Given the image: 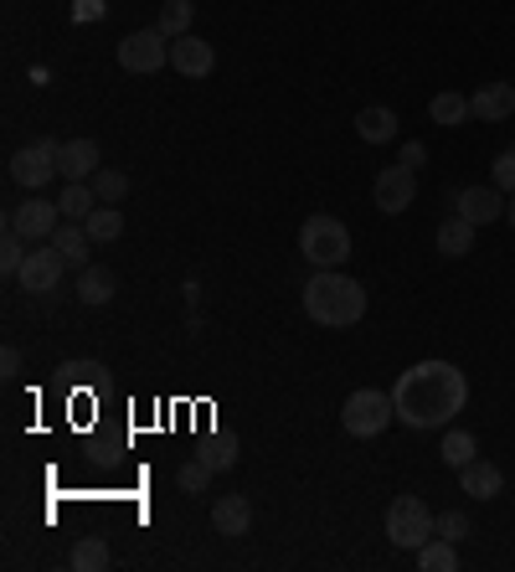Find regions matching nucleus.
<instances>
[{
    "label": "nucleus",
    "instance_id": "nucleus-19",
    "mask_svg": "<svg viewBox=\"0 0 515 572\" xmlns=\"http://www.w3.org/2000/svg\"><path fill=\"white\" fill-rule=\"evenodd\" d=\"M356 135L366 139V145H387V139H397V114H392V109H381V103L361 109V114H356Z\"/></svg>",
    "mask_w": 515,
    "mask_h": 572
},
{
    "label": "nucleus",
    "instance_id": "nucleus-36",
    "mask_svg": "<svg viewBox=\"0 0 515 572\" xmlns=\"http://www.w3.org/2000/svg\"><path fill=\"white\" fill-rule=\"evenodd\" d=\"M505 217H511V227H515V197H511V201H505Z\"/></svg>",
    "mask_w": 515,
    "mask_h": 572
},
{
    "label": "nucleus",
    "instance_id": "nucleus-1",
    "mask_svg": "<svg viewBox=\"0 0 515 572\" xmlns=\"http://www.w3.org/2000/svg\"><path fill=\"white\" fill-rule=\"evenodd\" d=\"M392 402H397V418L407 428L428 434V428H443V423H454L464 413L469 382H464V372H459L454 361H417V366H407V372L397 376Z\"/></svg>",
    "mask_w": 515,
    "mask_h": 572
},
{
    "label": "nucleus",
    "instance_id": "nucleus-14",
    "mask_svg": "<svg viewBox=\"0 0 515 572\" xmlns=\"http://www.w3.org/2000/svg\"><path fill=\"white\" fill-rule=\"evenodd\" d=\"M459 490L469 495V500H495V495L505 490V474H500V464H490V459H469V464L459 470Z\"/></svg>",
    "mask_w": 515,
    "mask_h": 572
},
{
    "label": "nucleus",
    "instance_id": "nucleus-9",
    "mask_svg": "<svg viewBox=\"0 0 515 572\" xmlns=\"http://www.w3.org/2000/svg\"><path fill=\"white\" fill-rule=\"evenodd\" d=\"M62 269H67V258L47 243V248H37L32 243V253H26V263H21V274H16V284L26 289V295H52L62 284Z\"/></svg>",
    "mask_w": 515,
    "mask_h": 572
},
{
    "label": "nucleus",
    "instance_id": "nucleus-18",
    "mask_svg": "<svg viewBox=\"0 0 515 572\" xmlns=\"http://www.w3.org/2000/svg\"><path fill=\"white\" fill-rule=\"evenodd\" d=\"M114 289H120L114 269H99V263L78 269V299H83V304H109V299H114Z\"/></svg>",
    "mask_w": 515,
    "mask_h": 572
},
{
    "label": "nucleus",
    "instance_id": "nucleus-31",
    "mask_svg": "<svg viewBox=\"0 0 515 572\" xmlns=\"http://www.w3.org/2000/svg\"><path fill=\"white\" fill-rule=\"evenodd\" d=\"M438 536L464 542V536H469V515H464V511H443V515H438Z\"/></svg>",
    "mask_w": 515,
    "mask_h": 572
},
{
    "label": "nucleus",
    "instance_id": "nucleus-4",
    "mask_svg": "<svg viewBox=\"0 0 515 572\" xmlns=\"http://www.w3.org/2000/svg\"><path fill=\"white\" fill-rule=\"evenodd\" d=\"M397 418V402L392 393H377V387H361V393L346 397V408H340V428L351 438H377L387 434V423Z\"/></svg>",
    "mask_w": 515,
    "mask_h": 572
},
{
    "label": "nucleus",
    "instance_id": "nucleus-15",
    "mask_svg": "<svg viewBox=\"0 0 515 572\" xmlns=\"http://www.w3.org/2000/svg\"><path fill=\"white\" fill-rule=\"evenodd\" d=\"M469 114L485 119V124H500V119L515 114V88L511 83H479L475 99H469Z\"/></svg>",
    "mask_w": 515,
    "mask_h": 572
},
{
    "label": "nucleus",
    "instance_id": "nucleus-33",
    "mask_svg": "<svg viewBox=\"0 0 515 572\" xmlns=\"http://www.w3.org/2000/svg\"><path fill=\"white\" fill-rule=\"evenodd\" d=\"M495 186L505 191V197H515V145L495 160Z\"/></svg>",
    "mask_w": 515,
    "mask_h": 572
},
{
    "label": "nucleus",
    "instance_id": "nucleus-22",
    "mask_svg": "<svg viewBox=\"0 0 515 572\" xmlns=\"http://www.w3.org/2000/svg\"><path fill=\"white\" fill-rule=\"evenodd\" d=\"M67 562H73V572H103L109 568V542L103 536H78Z\"/></svg>",
    "mask_w": 515,
    "mask_h": 572
},
{
    "label": "nucleus",
    "instance_id": "nucleus-32",
    "mask_svg": "<svg viewBox=\"0 0 515 572\" xmlns=\"http://www.w3.org/2000/svg\"><path fill=\"white\" fill-rule=\"evenodd\" d=\"M201 459H206L212 470H233V464H238V444H222L217 438V444H206V455Z\"/></svg>",
    "mask_w": 515,
    "mask_h": 572
},
{
    "label": "nucleus",
    "instance_id": "nucleus-28",
    "mask_svg": "<svg viewBox=\"0 0 515 572\" xmlns=\"http://www.w3.org/2000/svg\"><path fill=\"white\" fill-rule=\"evenodd\" d=\"M438 455H443V464H449V470H464L469 459H479V455H475V434H464V428H449Z\"/></svg>",
    "mask_w": 515,
    "mask_h": 572
},
{
    "label": "nucleus",
    "instance_id": "nucleus-3",
    "mask_svg": "<svg viewBox=\"0 0 515 572\" xmlns=\"http://www.w3.org/2000/svg\"><path fill=\"white\" fill-rule=\"evenodd\" d=\"M438 536V515L417 500V495H397L392 506H387V542L402 547V552H417L423 542H434Z\"/></svg>",
    "mask_w": 515,
    "mask_h": 572
},
{
    "label": "nucleus",
    "instance_id": "nucleus-11",
    "mask_svg": "<svg viewBox=\"0 0 515 572\" xmlns=\"http://www.w3.org/2000/svg\"><path fill=\"white\" fill-rule=\"evenodd\" d=\"M171 67H176L180 78H206V73L217 67V52H212V41H201L197 32H186V37L171 41Z\"/></svg>",
    "mask_w": 515,
    "mask_h": 572
},
{
    "label": "nucleus",
    "instance_id": "nucleus-2",
    "mask_svg": "<svg viewBox=\"0 0 515 572\" xmlns=\"http://www.w3.org/2000/svg\"><path fill=\"white\" fill-rule=\"evenodd\" d=\"M304 315L315 325H330V331L361 325V315H366L361 278H346L340 269H315V278L304 284Z\"/></svg>",
    "mask_w": 515,
    "mask_h": 572
},
{
    "label": "nucleus",
    "instance_id": "nucleus-5",
    "mask_svg": "<svg viewBox=\"0 0 515 572\" xmlns=\"http://www.w3.org/2000/svg\"><path fill=\"white\" fill-rule=\"evenodd\" d=\"M299 253L310 258L315 269H340L351 258V233L340 217H310L299 227Z\"/></svg>",
    "mask_w": 515,
    "mask_h": 572
},
{
    "label": "nucleus",
    "instance_id": "nucleus-24",
    "mask_svg": "<svg viewBox=\"0 0 515 572\" xmlns=\"http://www.w3.org/2000/svg\"><path fill=\"white\" fill-rule=\"evenodd\" d=\"M417 568H423V572H454V568H459L454 542H449V536H434V542H423V547H417Z\"/></svg>",
    "mask_w": 515,
    "mask_h": 572
},
{
    "label": "nucleus",
    "instance_id": "nucleus-7",
    "mask_svg": "<svg viewBox=\"0 0 515 572\" xmlns=\"http://www.w3.org/2000/svg\"><path fill=\"white\" fill-rule=\"evenodd\" d=\"M120 67L124 73H160V67H171V37H160V32H129L120 41Z\"/></svg>",
    "mask_w": 515,
    "mask_h": 572
},
{
    "label": "nucleus",
    "instance_id": "nucleus-8",
    "mask_svg": "<svg viewBox=\"0 0 515 572\" xmlns=\"http://www.w3.org/2000/svg\"><path fill=\"white\" fill-rule=\"evenodd\" d=\"M5 227H16L26 243H47V237L62 227V207L58 201H41L37 191H32V201H21L16 212H5Z\"/></svg>",
    "mask_w": 515,
    "mask_h": 572
},
{
    "label": "nucleus",
    "instance_id": "nucleus-6",
    "mask_svg": "<svg viewBox=\"0 0 515 572\" xmlns=\"http://www.w3.org/2000/svg\"><path fill=\"white\" fill-rule=\"evenodd\" d=\"M58 156H62L58 139H37V145H26V150L11 156V181L26 186V191H41L47 181L58 176Z\"/></svg>",
    "mask_w": 515,
    "mask_h": 572
},
{
    "label": "nucleus",
    "instance_id": "nucleus-10",
    "mask_svg": "<svg viewBox=\"0 0 515 572\" xmlns=\"http://www.w3.org/2000/svg\"><path fill=\"white\" fill-rule=\"evenodd\" d=\"M372 197H377V212H387V217H402V212L417 201V171H407L402 160H397V165H387V171L377 176V186H372Z\"/></svg>",
    "mask_w": 515,
    "mask_h": 572
},
{
    "label": "nucleus",
    "instance_id": "nucleus-29",
    "mask_svg": "<svg viewBox=\"0 0 515 572\" xmlns=\"http://www.w3.org/2000/svg\"><path fill=\"white\" fill-rule=\"evenodd\" d=\"M26 253H32V248H26V237H21L16 227H5V243H0V274L16 278L21 263H26Z\"/></svg>",
    "mask_w": 515,
    "mask_h": 572
},
{
    "label": "nucleus",
    "instance_id": "nucleus-12",
    "mask_svg": "<svg viewBox=\"0 0 515 572\" xmlns=\"http://www.w3.org/2000/svg\"><path fill=\"white\" fill-rule=\"evenodd\" d=\"M505 191L500 186H464L459 191V217H469L475 227H490L495 217H505Z\"/></svg>",
    "mask_w": 515,
    "mask_h": 572
},
{
    "label": "nucleus",
    "instance_id": "nucleus-20",
    "mask_svg": "<svg viewBox=\"0 0 515 572\" xmlns=\"http://www.w3.org/2000/svg\"><path fill=\"white\" fill-rule=\"evenodd\" d=\"M58 207H62V222H88L93 207H99V191H93L88 181H67V191L58 197Z\"/></svg>",
    "mask_w": 515,
    "mask_h": 572
},
{
    "label": "nucleus",
    "instance_id": "nucleus-16",
    "mask_svg": "<svg viewBox=\"0 0 515 572\" xmlns=\"http://www.w3.org/2000/svg\"><path fill=\"white\" fill-rule=\"evenodd\" d=\"M212 526H217V536H248V526H253V506H248V495H217V506H212Z\"/></svg>",
    "mask_w": 515,
    "mask_h": 572
},
{
    "label": "nucleus",
    "instance_id": "nucleus-26",
    "mask_svg": "<svg viewBox=\"0 0 515 572\" xmlns=\"http://www.w3.org/2000/svg\"><path fill=\"white\" fill-rule=\"evenodd\" d=\"M88 186L99 191V201H103V207H120V201L129 197V176H124V171H114V165H99Z\"/></svg>",
    "mask_w": 515,
    "mask_h": 572
},
{
    "label": "nucleus",
    "instance_id": "nucleus-17",
    "mask_svg": "<svg viewBox=\"0 0 515 572\" xmlns=\"http://www.w3.org/2000/svg\"><path fill=\"white\" fill-rule=\"evenodd\" d=\"M47 243H52V248H58V253L67 258L73 269H88V253L99 248V243L88 237V227H83V222H62V227H58L52 237H47Z\"/></svg>",
    "mask_w": 515,
    "mask_h": 572
},
{
    "label": "nucleus",
    "instance_id": "nucleus-21",
    "mask_svg": "<svg viewBox=\"0 0 515 572\" xmlns=\"http://www.w3.org/2000/svg\"><path fill=\"white\" fill-rule=\"evenodd\" d=\"M438 248H443V253L449 258H464L469 253V248H475V222L469 217H443V227H438Z\"/></svg>",
    "mask_w": 515,
    "mask_h": 572
},
{
    "label": "nucleus",
    "instance_id": "nucleus-25",
    "mask_svg": "<svg viewBox=\"0 0 515 572\" xmlns=\"http://www.w3.org/2000/svg\"><path fill=\"white\" fill-rule=\"evenodd\" d=\"M155 32L160 37H186V32H191V0H165V5H160V16H155Z\"/></svg>",
    "mask_w": 515,
    "mask_h": 572
},
{
    "label": "nucleus",
    "instance_id": "nucleus-27",
    "mask_svg": "<svg viewBox=\"0 0 515 572\" xmlns=\"http://www.w3.org/2000/svg\"><path fill=\"white\" fill-rule=\"evenodd\" d=\"M428 119H434V124H443V129H454V124H464V119H469V99H464V94H438V99L428 103Z\"/></svg>",
    "mask_w": 515,
    "mask_h": 572
},
{
    "label": "nucleus",
    "instance_id": "nucleus-34",
    "mask_svg": "<svg viewBox=\"0 0 515 572\" xmlns=\"http://www.w3.org/2000/svg\"><path fill=\"white\" fill-rule=\"evenodd\" d=\"M423 160H428V145H417V139H407V145H402V165H407V171H417Z\"/></svg>",
    "mask_w": 515,
    "mask_h": 572
},
{
    "label": "nucleus",
    "instance_id": "nucleus-23",
    "mask_svg": "<svg viewBox=\"0 0 515 572\" xmlns=\"http://www.w3.org/2000/svg\"><path fill=\"white\" fill-rule=\"evenodd\" d=\"M83 227H88V237H93L99 248H103V243H120V237H124V212H120V207H103V201H99V207H93V217L83 222Z\"/></svg>",
    "mask_w": 515,
    "mask_h": 572
},
{
    "label": "nucleus",
    "instance_id": "nucleus-35",
    "mask_svg": "<svg viewBox=\"0 0 515 572\" xmlns=\"http://www.w3.org/2000/svg\"><path fill=\"white\" fill-rule=\"evenodd\" d=\"M0 372H5V376L21 372V351H16V346H5V351H0Z\"/></svg>",
    "mask_w": 515,
    "mask_h": 572
},
{
    "label": "nucleus",
    "instance_id": "nucleus-13",
    "mask_svg": "<svg viewBox=\"0 0 515 572\" xmlns=\"http://www.w3.org/2000/svg\"><path fill=\"white\" fill-rule=\"evenodd\" d=\"M99 165H103V156H99V145H93V139H67V145H62V156H58V176L62 181H93Z\"/></svg>",
    "mask_w": 515,
    "mask_h": 572
},
{
    "label": "nucleus",
    "instance_id": "nucleus-30",
    "mask_svg": "<svg viewBox=\"0 0 515 572\" xmlns=\"http://www.w3.org/2000/svg\"><path fill=\"white\" fill-rule=\"evenodd\" d=\"M212 474H217V470H212V464H206V459H191V464H180V474H176V480H180V490H186V495H201V490H206V485H212Z\"/></svg>",
    "mask_w": 515,
    "mask_h": 572
}]
</instances>
